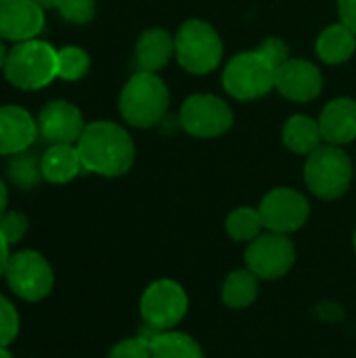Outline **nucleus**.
I'll list each match as a JSON object with an SVG mask.
<instances>
[{
	"label": "nucleus",
	"mask_w": 356,
	"mask_h": 358,
	"mask_svg": "<svg viewBox=\"0 0 356 358\" xmlns=\"http://www.w3.org/2000/svg\"><path fill=\"white\" fill-rule=\"evenodd\" d=\"M149 338L151 358H206L204 348L187 334L180 331H143Z\"/></svg>",
	"instance_id": "obj_19"
},
{
	"label": "nucleus",
	"mask_w": 356,
	"mask_h": 358,
	"mask_svg": "<svg viewBox=\"0 0 356 358\" xmlns=\"http://www.w3.org/2000/svg\"><path fill=\"white\" fill-rule=\"evenodd\" d=\"M338 10L342 23L356 34V0H338Z\"/></svg>",
	"instance_id": "obj_31"
},
{
	"label": "nucleus",
	"mask_w": 356,
	"mask_h": 358,
	"mask_svg": "<svg viewBox=\"0 0 356 358\" xmlns=\"http://www.w3.org/2000/svg\"><path fill=\"white\" fill-rule=\"evenodd\" d=\"M8 260H10V256H8V243H6L4 237L0 235V277H4V273H6Z\"/></svg>",
	"instance_id": "obj_32"
},
{
	"label": "nucleus",
	"mask_w": 356,
	"mask_h": 358,
	"mask_svg": "<svg viewBox=\"0 0 356 358\" xmlns=\"http://www.w3.org/2000/svg\"><path fill=\"white\" fill-rule=\"evenodd\" d=\"M27 227H29V222H27V218L21 212H13L10 210V212H4L0 216V235L4 237V241L8 245L21 241L23 235L27 233Z\"/></svg>",
	"instance_id": "obj_29"
},
{
	"label": "nucleus",
	"mask_w": 356,
	"mask_h": 358,
	"mask_svg": "<svg viewBox=\"0 0 356 358\" xmlns=\"http://www.w3.org/2000/svg\"><path fill=\"white\" fill-rule=\"evenodd\" d=\"M189 310V296L172 279L153 281L141 298V317L151 331H170Z\"/></svg>",
	"instance_id": "obj_7"
},
{
	"label": "nucleus",
	"mask_w": 356,
	"mask_h": 358,
	"mask_svg": "<svg viewBox=\"0 0 356 358\" xmlns=\"http://www.w3.org/2000/svg\"><path fill=\"white\" fill-rule=\"evenodd\" d=\"M107 358H151V346L147 334H138L134 338L118 342Z\"/></svg>",
	"instance_id": "obj_27"
},
{
	"label": "nucleus",
	"mask_w": 356,
	"mask_h": 358,
	"mask_svg": "<svg viewBox=\"0 0 356 358\" xmlns=\"http://www.w3.org/2000/svg\"><path fill=\"white\" fill-rule=\"evenodd\" d=\"M57 8H59L61 17H63L65 21L78 23V25L88 23V21L94 17V13H97L94 0H61V2L57 4Z\"/></svg>",
	"instance_id": "obj_26"
},
{
	"label": "nucleus",
	"mask_w": 356,
	"mask_h": 358,
	"mask_svg": "<svg viewBox=\"0 0 356 358\" xmlns=\"http://www.w3.org/2000/svg\"><path fill=\"white\" fill-rule=\"evenodd\" d=\"M323 132L317 120L308 115H294L283 126V143L298 155H311L321 147Z\"/></svg>",
	"instance_id": "obj_21"
},
{
	"label": "nucleus",
	"mask_w": 356,
	"mask_h": 358,
	"mask_svg": "<svg viewBox=\"0 0 356 358\" xmlns=\"http://www.w3.org/2000/svg\"><path fill=\"white\" fill-rule=\"evenodd\" d=\"M34 2H38L42 8H52V6H57L61 0H34Z\"/></svg>",
	"instance_id": "obj_34"
},
{
	"label": "nucleus",
	"mask_w": 356,
	"mask_h": 358,
	"mask_svg": "<svg viewBox=\"0 0 356 358\" xmlns=\"http://www.w3.org/2000/svg\"><path fill=\"white\" fill-rule=\"evenodd\" d=\"M356 50V34L344 23L329 25L317 38V55L327 65L346 63Z\"/></svg>",
	"instance_id": "obj_20"
},
{
	"label": "nucleus",
	"mask_w": 356,
	"mask_h": 358,
	"mask_svg": "<svg viewBox=\"0 0 356 358\" xmlns=\"http://www.w3.org/2000/svg\"><path fill=\"white\" fill-rule=\"evenodd\" d=\"M4 277L10 292L27 302L44 300L55 283V275L48 260L34 250L13 254L6 264Z\"/></svg>",
	"instance_id": "obj_8"
},
{
	"label": "nucleus",
	"mask_w": 356,
	"mask_h": 358,
	"mask_svg": "<svg viewBox=\"0 0 356 358\" xmlns=\"http://www.w3.org/2000/svg\"><path fill=\"white\" fill-rule=\"evenodd\" d=\"M6 203H8V191H6V185L0 178V216L6 212Z\"/></svg>",
	"instance_id": "obj_33"
},
{
	"label": "nucleus",
	"mask_w": 356,
	"mask_h": 358,
	"mask_svg": "<svg viewBox=\"0 0 356 358\" xmlns=\"http://www.w3.org/2000/svg\"><path fill=\"white\" fill-rule=\"evenodd\" d=\"M6 55H8V52H6V48H4V44L0 42V69L4 67V61H6Z\"/></svg>",
	"instance_id": "obj_35"
},
{
	"label": "nucleus",
	"mask_w": 356,
	"mask_h": 358,
	"mask_svg": "<svg viewBox=\"0 0 356 358\" xmlns=\"http://www.w3.org/2000/svg\"><path fill=\"white\" fill-rule=\"evenodd\" d=\"M275 73L277 67L256 48L229 61L222 73V86L233 99L254 101L275 88Z\"/></svg>",
	"instance_id": "obj_6"
},
{
	"label": "nucleus",
	"mask_w": 356,
	"mask_h": 358,
	"mask_svg": "<svg viewBox=\"0 0 356 358\" xmlns=\"http://www.w3.org/2000/svg\"><path fill=\"white\" fill-rule=\"evenodd\" d=\"M6 174L17 189H34L44 178L40 159L29 151H21L13 155V159L6 166Z\"/></svg>",
	"instance_id": "obj_23"
},
{
	"label": "nucleus",
	"mask_w": 356,
	"mask_h": 358,
	"mask_svg": "<svg viewBox=\"0 0 356 358\" xmlns=\"http://www.w3.org/2000/svg\"><path fill=\"white\" fill-rule=\"evenodd\" d=\"M258 277L250 268H239L229 273V277L222 283L220 298L229 308L241 310L254 304L258 298Z\"/></svg>",
	"instance_id": "obj_22"
},
{
	"label": "nucleus",
	"mask_w": 356,
	"mask_h": 358,
	"mask_svg": "<svg viewBox=\"0 0 356 358\" xmlns=\"http://www.w3.org/2000/svg\"><path fill=\"white\" fill-rule=\"evenodd\" d=\"M38 134L50 145H73L84 132L82 111L69 101L57 99L46 103L38 113Z\"/></svg>",
	"instance_id": "obj_12"
},
{
	"label": "nucleus",
	"mask_w": 356,
	"mask_h": 358,
	"mask_svg": "<svg viewBox=\"0 0 356 358\" xmlns=\"http://www.w3.org/2000/svg\"><path fill=\"white\" fill-rule=\"evenodd\" d=\"M275 88L290 101L308 103L323 90V76L319 67L304 59H287L275 73Z\"/></svg>",
	"instance_id": "obj_13"
},
{
	"label": "nucleus",
	"mask_w": 356,
	"mask_h": 358,
	"mask_svg": "<svg viewBox=\"0 0 356 358\" xmlns=\"http://www.w3.org/2000/svg\"><path fill=\"white\" fill-rule=\"evenodd\" d=\"M355 250H356V233H355Z\"/></svg>",
	"instance_id": "obj_37"
},
{
	"label": "nucleus",
	"mask_w": 356,
	"mask_h": 358,
	"mask_svg": "<svg viewBox=\"0 0 356 358\" xmlns=\"http://www.w3.org/2000/svg\"><path fill=\"white\" fill-rule=\"evenodd\" d=\"M82 168L101 176H122L134 164V141L113 122H92L78 141Z\"/></svg>",
	"instance_id": "obj_1"
},
{
	"label": "nucleus",
	"mask_w": 356,
	"mask_h": 358,
	"mask_svg": "<svg viewBox=\"0 0 356 358\" xmlns=\"http://www.w3.org/2000/svg\"><path fill=\"white\" fill-rule=\"evenodd\" d=\"M0 358H13V357H10V352H8L6 348H0Z\"/></svg>",
	"instance_id": "obj_36"
},
{
	"label": "nucleus",
	"mask_w": 356,
	"mask_h": 358,
	"mask_svg": "<svg viewBox=\"0 0 356 358\" xmlns=\"http://www.w3.org/2000/svg\"><path fill=\"white\" fill-rule=\"evenodd\" d=\"M36 136L38 124L25 109L17 105L0 107V155H17L27 151Z\"/></svg>",
	"instance_id": "obj_15"
},
{
	"label": "nucleus",
	"mask_w": 356,
	"mask_h": 358,
	"mask_svg": "<svg viewBox=\"0 0 356 358\" xmlns=\"http://www.w3.org/2000/svg\"><path fill=\"white\" fill-rule=\"evenodd\" d=\"M304 180L313 195L321 199L342 197L353 182V162L338 145H321L304 166Z\"/></svg>",
	"instance_id": "obj_5"
},
{
	"label": "nucleus",
	"mask_w": 356,
	"mask_h": 358,
	"mask_svg": "<svg viewBox=\"0 0 356 358\" xmlns=\"http://www.w3.org/2000/svg\"><path fill=\"white\" fill-rule=\"evenodd\" d=\"M262 216L254 208H237L227 218V233L233 241H254L258 235H262Z\"/></svg>",
	"instance_id": "obj_24"
},
{
	"label": "nucleus",
	"mask_w": 356,
	"mask_h": 358,
	"mask_svg": "<svg viewBox=\"0 0 356 358\" xmlns=\"http://www.w3.org/2000/svg\"><path fill=\"white\" fill-rule=\"evenodd\" d=\"M42 176L52 185H65L78 176L82 170L80 153L71 145H52L44 151L42 159Z\"/></svg>",
	"instance_id": "obj_18"
},
{
	"label": "nucleus",
	"mask_w": 356,
	"mask_h": 358,
	"mask_svg": "<svg viewBox=\"0 0 356 358\" xmlns=\"http://www.w3.org/2000/svg\"><path fill=\"white\" fill-rule=\"evenodd\" d=\"M44 27V8L34 0H0V38L34 40Z\"/></svg>",
	"instance_id": "obj_14"
},
{
	"label": "nucleus",
	"mask_w": 356,
	"mask_h": 358,
	"mask_svg": "<svg viewBox=\"0 0 356 358\" xmlns=\"http://www.w3.org/2000/svg\"><path fill=\"white\" fill-rule=\"evenodd\" d=\"M57 50L42 40L17 42L4 61L6 80L21 90H38L57 78Z\"/></svg>",
	"instance_id": "obj_3"
},
{
	"label": "nucleus",
	"mask_w": 356,
	"mask_h": 358,
	"mask_svg": "<svg viewBox=\"0 0 356 358\" xmlns=\"http://www.w3.org/2000/svg\"><path fill=\"white\" fill-rule=\"evenodd\" d=\"M172 55H174V38L162 27L145 29L136 40V63L141 71L157 73L168 65Z\"/></svg>",
	"instance_id": "obj_17"
},
{
	"label": "nucleus",
	"mask_w": 356,
	"mask_h": 358,
	"mask_svg": "<svg viewBox=\"0 0 356 358\" xmlns=\"http://www.w3.org/2000/svg\"><path fill=\"white\" fill-rule=\"evenodd\" d=\"M178 122L195 138H214L231 130L233 111L214 94H191L180 107Z\"/></svg>",
	"instance_id": "obj_10"
},
{
	"label": "nucleus",
	"mask_w": 356,
	"mask_h": 358,
	"mask_svg": "<svg viewBox=\"0 0 356 358\" xmlns=\"http://www.w3.org/2000/svg\"><path fill=\"white\" fill-rule=\"evenodd\" d=\"M168 105L170 92L164 80L151 71L134 73L120 94V113L134 128L157 126L166 117Z\"/></svg>",
	"instance_id": "obj_2"
},
{
	"label": "nucleus",
	"mask_w": 356,
	"mask_h": 358,
	"mask_svg": "<svg viewBox=\"0 0 356 358\" xmlns=\"http://www.w3.org/2000/svg\"><path fill=\"white\" fill-rule=\"evenodd\" d=\"M174 55L185 71L204 76L220 65L222 40L210 23L201 19H189L174 36Z\"/></svg>",
	"instance_id": "obj_4"
},
{
	"label": "nucleus",
	"mask_w": 356,
	"mask_h": 358,
	"mask_svg": "<svg viewBox=\"0 0 356 358\" xmlns=\"http://www.w3.org/2000/svg\"><path fill=\"white\" fill-rule=\"evenodd\" d=\"M296 262V248L287 235L264 233L245 248V268L262 281H275L290 273Z\"/></svg>",
	"instance_id": "obj_9"
},
{
	"label": "nucleus",
	"mask_w": 356,
	"mask_h": 358,
	"mask_svg": "<svg viewBox=\"0 0 356 358\" xmlns=\"http://www.w3.org/2000/svg\"><path fill=\"white\" fill-rule=\"evenodd\" d=\"M258 50H260L275 67H281V65L287 61V52H290L287 44H285L283 40H279V38H266V40L258 46Z\"/></svg>",
	"instance_id": "obj_30"
},
{
	"label": "nucleus",
	"mask_w": 356,
	"mask_h": 358,
	"mask_svg": "<svg viewBox=\"0 0 356 358\" xmlns=\"http://www.w3.org/2000/svg\"><path fill=\"white\" fill-rule=\"evenodd\" d=\"M258 212L262 216V224L266 231L290 235L306 224L311 216V206L300 191L279 187L264 195Z\"/></svg>",
	"instance_id": "obj_11"
},
{
	"label": "nucleus",
	"mask_w": 356,
	"mask_h": 358,
	"mask_svg": "<svg viewBox=\"0 0 356 358\" xmlns=\"http://www.w3.org/2000/svg\"><path fill=\"white\" fill-rule=\"evenodd\" d=\"M19 334V315L10 300L0 294V348H6Z\"/></svg>",
	"instance_id": "obj_28"
},
{
	"label": "nucleus",
	"mask_w": 356,
	"mask_h": 358,
	"mask_svg": "<svg viewBox=\"0 0 356 358\" xmlns=\"http://www.w3.org/2000/svg\"><path fill=\"white\" fill-rule=\"evenodd\" d=\"M57 76L67 82L82 80L90 69V57L80 46H65L57 50Z\"/></svg>",
	"instance_id": "obj_25"
},
{
	"label": "nucleus",
	"mask_w": 356,
	"mask_h": 358,
	"mask_svg": "<svg viewBox=\"0 0 356 358\" xmlns=\"http://www.w3.org/2000/svg\"><path fill=\"white\" fill-rule=\"evenodd\" d=\"M323 138L332 145H346L356 138V101L348 96L334 99L319 117Z\"/></svg>",
	"instance_id": "obj_16"
}]
</instances>
